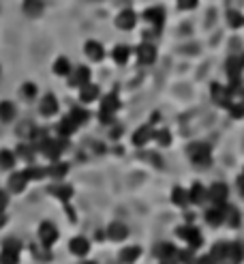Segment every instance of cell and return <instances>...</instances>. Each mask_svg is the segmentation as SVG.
Wrapping results in <instances>:
<instances>
[{
	"mask_svg": "<svg viewBox=\"0 0 244 264\" xmlns=\"http://www.w3.org/2000/svg\"><path fill=\"white\" fill-rule=\"evenodd\" d=\"M188 157L193 159L195 166H208L210 163V146L204 142H197L188 146Z\"/></svg>",
	"mask_w": 244,
	"mask_h": 264,
	"instance_id": "6da1fadb",
	"label": "cell"
},
{
	"mask_svg": "<svg viewBox=\"0 0 244 264\" xmlns=\"http://www.w3.org/2000/svg\"><path fill=\"white\" fill-rule=\"evenodd\" d=\"M65 148H67L65 140H45L39 150L45 155V157H50L52 161H58V157L62 155V150H65Z\"/></svg>",
	"mask_w": 244,
	"mask_h": 264,
	"instance_id": "7a4b0ae2",
	"label": "cell"
},
{
	"mask_svg": "<svg viewBox=\"0 0 244 264\" xmlns=\"http://www.w3.org/2000/svg\"><path fill=\"white\" fill-rule=\"evenodd\" d=\"M176 234L180 236V239L188 241V245H191V249H193V251L202 245V234H200V230H197V228L182 225V228H178V230H176Z\"/></svg>",
	"mask_w": 244,
	"mask_h": 264,
	"instance_id": "3957f363",
	"label": "cell"
},
{
	"mask_svg": "<svg viewBox=\"0 0 244 264\" xmlns=\"http://www.w3.org/2000/svg\"><path fill=\"white\" fill-rule=\"evenodd\" d=\"M120 107V101H118V95H107L103 99V105H101V121L103 123H112V114Z\"/></svg>",
	"mask_w": 244,
	"mask_h": 264,
	"instance_id": "277c9868",
	"label": "cell"
},
{
	"mask_svg": "<svg viewBox=\"0 0 244 264\" xmlns=\"http://www.w3.org/2000/svg\"><path fill=\"white\" fill-rule=\"evenodd\" d=\"M135 24H137V15L131 9H124V11L116 17V26H118L120 30H131L135 28Z\"/></svg>",
	"mask_w": 244,
	"mask_h": 264,
	"instance_id": "5b68a950",
	"label": "cell"
},
{
	"mask_svg": "<svg viewBox=\"0 0 244 264\" xmlns=\"http://www.w3.org/2000/svg\"><path fill=\"white\" fill-rule=\"evenodd\" d=\"M39 236H41V243L45 245V247H52V245L54 243H56V239H58V230H56V228H54L52 223H47V221H45V223H41V230H39Z\"/></svg>",
	"mask_w": 244,
	"mask_h": 264,
	"instance_id": "8992f818",
	"label": "cell"
},
{
	"mask_svg": "<svg viewBox=\"0 0 244 264\" xmlns=\"http://www.w3.org/2000/svg\"><path fill=\"white\" fill-rule=\"evenodd\" d=\"M227 194H229V191H227V185H225V183H214L210 189H208V198H210L214 204H219V206L225 204Z\"/></svg>",
	"mask_w": 244,
	"mask_h": 264,
	"instance_id": "52a82bcc",
	"label": "cell"
},
{
	"mask_svg": "<svg viewBox=\"0 0 244 264\" xmlns=\"http://www.w3.org/2000/svg\"><path fill=\"white\" fill-rule=\"evenodd\" d=\"M137 58L141 65H152V62L157 60V50L152 43H141L137 48Z\"/></svg>",
	"mask_w": 244,
	"mask_h": 264,
	"instance_id": "ba28073f",
	"label": "cell"
},
{
	"mask_svg": "<svg viewBox=\"0 0 244 264\" xmlns=\"http://www.w3.org/2000/svg\"><path fill=\"white\" fill-rule=\"evenodd\" d=\"M212 99L219 105H227L229 107V99H231V93H229V88H223L221 84H212Z\"/></svg>",
	"mask_w": 244,
	"mask_h": 264,
	"instance_id": "9c48e42d",
	"label": "cell"
},
{
	"mask_svg": "<svg viewBox=\"0 0 244 264\" xmlns=\"http://www.w3.org/2000/svg\"><path fill=\"white\" fill-rule=\"evenodd\" d=\"M155 256H159L161 260H176L180 253L176 251L174 245H169V243H161L155 247Z\"/></svg>",
	"mask_w": 244,
	"mask_h": 264,
	"instance_id": "30bf717a",
	"label": "cell"
},
{
	"mask_svg": "<svg viewBox=\"0 0 244 264\" xmlns=\"http://www.w3.org/2000/svg\"><path fill=\"white\" fill-rule=\"evenodd\" d=\"M39 110H41L43 116H54V114L58 112V99L54 97V95H45Z\"/></svg>",
	"mask_w": 244,
	"mask_h": 264,
	"instance_id": "8fae6325",
	"label": "cell"
},
{
	"mask_svg": "<svg viewBox=\"0 0 244 264\" xmlns=\"http://www.w3.org/2000/svg\"><path fill=\"white\" fill-rule=\"evenodd\" d=\"M225 69H227V73H229L231 82H240V73H242V69H244V65H242L240 58L231 56V58L227 60V65H225Z\"/></svg>",
	"mask_w": 244,
	"mask_h": 264,
	"instance_id": "7c38bea8",
	"label": "cell"
},
{
	"mask_svg": "<svg viewBox=\"0 0 244 264\" xmlns=\"http://www.w3.org/2000/svg\"><path fill=\"white\" fill-rule=\"evenodd\" d=\"M150 138H155V131H152V127L150 125H146V127H139L137 131H135V135H133V144L135 146H143Z\"/></svg>",
	"mask_w": 244,
	"mask_h": 264,
	"instance_id": "4fadbf2b",
	"label": "cell"
},
{
	"mask_svg": "<svg viewBox=\"0 0 244 264\" xmlns=\"http://www.w3.org/2000/svg\"><path fill=\"white\" fill-rule=\"evenodd\" d=\"M79 99L84 103H90V101H94V99H99V86L94 84H84V86H79Z\"/></svg>",
	"mask_w": 244,
	"mask_h": 264,
	"instance_id": "5bb4252c",
	"label": "cell"
},
{
	"mask_svg": "<svg viewBox=\"0 0 244 264\" xmlns=\"http://www.w3.org/2000/svg\"><path fill=\"white\" fill-rule=\"evenodd\" d=\"M206 221L210 223V225H221L225 221V213H223V204L219 206H212L210 211H206Z\"/></svg>",
	"mask_w": 244,
	"mask_h": 264,
	"instance_id": "9a60e30c",
	"label": "cell"
},
{
	"mask_svg": "<svg viewBox=\"0 0 244 264\" xmlns=\"http://www.w3.org/2000/svg\"><path fill=\"white\" fill-rule=\"evenodd\" d=\"M86 54H88V58L90 60H103L105 56V50H103V45L99 43V41H88L86 43Z\"/></svg>",
	"mask_w": 244,
	"mask_h": 264,
	"instance_id": "2e32d148",
	"label": "cell"
},
{
	"mask_svg": "<svg viewBox=\"0 0 244 264\" xmlns=\"http://www.w3.org/2000/svg\"><path fill=\"white\" fill-rule=\"evenodd\" d=\"M107 236H110L112 241H124L126 236H129V230H126V225L124 223H112L110 228H107Z\"/></svg>",
	"mask_w": 244,
	"mask_h": 264,
	"instance_id": "e0dca14e",
	"label": "cell"
},
{
	"mask_svg": "<svg viewBox=\"0 0 244 264\" xmlns=\"http://www.w3.org/2000/svg\"><path fill=\"white\" fill-rule=\"evenodd\" d=\"M88 80H90V69L88 67H77L73 78L69 80V84L71 86H84V84H88Z\"/></svg>",
	"mask_w": 244,
	"mask_h": 264,
	"instance_id": "ac0fdd59",
	"label": "cell"
},
{
	"mask_svg": "<svg viewBox=\"0 0 244 264\" xmlns=\"http://www.w3.org/2000/svg\"><path fill=\"white\" fill-rule=\"evenodd\" d=\"M26 183H28V178H26L24 172H15V174L9 178V187H11V191H15V194H22L26 189Z\"/></svg>",
	"mask_w": 244,
	"mask_h": 264,
	"instance_id": "d6986e66",
	"label": "cell"
},
{
	"mask_svg": "<svg viewBox=\"0 0 244 264\" xmlns=\"http://www.w3.org/2000/svg\"><path fill=\"white\" fill-rule=\"evenodd\" d=\"M69 247H71V251H73L75 256H86L88 249H90V245H88V241L84 239V236H75V239L69 243Z\"/></svg>",
	"mask_w": 244,
	"mask_h": 264,
	"instance_id": "ffe728a7",
	"label": "cell"
},
{
	"mask_svg": "<svg viewBox=\"0 0 244 264\" xmlns=\"http://www.w3.org/2000/svg\"><path fill=\"white\" fill-rule=\"evenodd\" d=\"M242 258H244V247H242L240 243L227 245V260H229L231 264H240Z\"/></svg>",
	"mask_w": 244,
	"mask_h": 264,
	"instance_id": "44dd1931",
	"label": "cell"
},
{
	"mask_svg": "<svg viewBox=\"0 0 244 264\" xmlns=\"http://www.w3.org/2000/svg\"><path fill=\"white\" fill-rule=\"evenodd\" d=\"M143 17L150 22V24H155L157 28H161V24H163V20H165V13H163V9L161 7H152V9H148L146 13H143Z\"/></svg>",
	"mask_w": 244,
	"mask_h": 264,
	"instance_id": "7402d4cb",
	"label": "cell"
},
{
	"mask_svg": "<svg viewBox=\"0 0 244 264\" xmlns=\"http://www.w3.org/2000/svg\"><path fill=\"white\" fill-rule=\"evenodd\" d=\"M24 13L30 17H37L43 13V3L41 0H24Z\"/></svg>",
	"mask_w": 244,
	"mask_h": 264,
	"instance_id": "603a6c76",
	"label": "cell"
},
{
	"mask_svg": "<svg viewBox=\"0 0 244 264\" xmlns=\"http://www.w3.org/2000/svg\"><path fill=\"white\" fill-rule=\"evenodd\" d=\"M188 198H191V202H195V204H204L208 200V191L197 183V185H193L191 191H188Z\"/></svg>",
	"mask_w": 244,
	"mask_h": 264,
	"instance_id": "cb8c5ba5",
	"label": "cell"
},
{
	"mask_svg": "<svg viewBox=\"0 0 244 264\" xmlns=\"http://www.w3.org/2000/svg\"><path fill=\"white\" fill-rule=\"evenodd\" d=\"M50 194L58 196L60 200H65V202H69L71 196H73V189H71L69 185H52V187H50Z\"/></svg>",
	"mask_w": 244,
	"mask_h": 264,
	"instance_id": "d4e9b609",
	"label": "cell"
},
{
	"mask_svg": "<svg viewBox=\"0 0 244 264\" xmlns=\"http://www.w3.org/2000/svg\"><path fill=\"white\" fill-rule=\"evenodd\" d=\"M13 118H15V105L9 103V101H3V103H0V121L11 123Z\"/></svg>",
	"mask_w": 244,
	"mask_h": 264,
	"instance_id": "484cf974",
	"label": "cell"
},
{
	"mask_svg": "<svg viewBox=\"0 0 244 264\" xmlns=\"http://www.w3.org/2000/svg\"><path fill=\"white\" fill-rule=\"evenodd\" d=\"M77 127H79V125L73 121V118H71V116H65V118L60 121V125H58V131H60V135H71V133L77 129Z\"/></svg>",
	"mask_w": 244,
	"mask_h": 264,
	"instance_id": "4316f807",
	"label": "cell"
},
{
	"mask_svg": "<svg viewBox=\"0 0 244 264\" xmlns=\"http://www.w3.org/2000/svg\"><path fill=\"white\" fill-rule=\"evenodd\" d=\"M139 253H141L139 247H126V249L120 251V260H122L124 264H131V262H135V260L139 258Z\"/></svg>",
	"mask_w": 244,
	"mask_h": 264,
	"instance_id": "83f0119b",
	"label": "cell"
},
{
	"mask_svg": "<svg viewBox=\"0 0 244 264\" xmlns=\"http://www.w3.org/2000/svg\"><path fill=\"white\" fill-rule=\"evenodd\" d=\"M171 200H174V204H178V206H186L188 202H191L188 194L184 189H180V187H176L174 191H171Z\"/></svg>",
	"mask_w": 244,
	"mask_h": 264,
	"instance_id": "f1b7e54d",
	"label": "cell"
},
{
	"mask_svg": "<svg viewBox=\"0 0 244 264\" xmlns=\"http://www.w3.org/2000/svg\"><path fill=\"white\" fill-rule=\"evenodd\" d=\"M210 258H212V262L227 260V245H225V243L214 245V247H212V251H210Z\"/></svg>",
	"mask_w": 244,
	"mask_h": 264,
	"instance_id": "f546056e",
	"label": "cell"
},
{
	"mask_svg": "<svg viewBox=\"0 0 244 264\" xmlns=\"http://www.w3.org/2000/svg\"><path fill=\"white\" fill-rule=\"evenodd\" d=\"M223 213H225V221H227L229 225H238L240 223V213L233 206H223Z\"/></svg>",
	"mask_w": 244,
	"mask_h": 264,
	"instance_id": "4dcf8cb0",
	"label": "cell"
},
{
	"mask_svg": "<svg viewBox=\"0 0 244 264\" xmlns=\"http://www.w3.org/2000/svg\"><path fill=\"white\" fill-rule=\"evenodd\" d=\"M24 174H26V178H28V180H39L43 176H47V170H45V168H37V166H30L28 170H24Z\"/></svg>",
	"mask_w": 244,
	"mask_h": 264,
	"instance_id": "1f68e13d",
	"label": "cell"
},
{
	"mask_svg": "<svg viewBox=\"0 0 244 264\" xmlns=\"http://www.w3.org/2000/svg\"><path fill=\"white\" fill-rule=\"evenodd\" d=\"M15 166V157L11 150H0V168L3 170H9Z\"/></svg>",
	"mask_w": 244,
	"mask_h": 264,
	"instance_id": "d6a6232c",
	"label": "cell"
},
{
	"mask_svg": "<svg viewBox=\"0 0 244 264\" xmlns=\"http://www.w3.org/2000/svg\"><path fill=\"white\" fill-rule=\"evenodd\" d=\"M69 71H71V65L67 58H58L54 62V73L56 76H69Z\"/></svg>",
	"mask_w": 244,
	"mask_h": 264,
	"instance_id": "836d02e7",
	"label": "cell"
},
{
	"mask_svg": "<svg viewBox=\"0 0 244 264\" xmlns=\"http://www.w3.org/2000/svg\"><path fill=\"white\" fill-rule=\"evenodd\" d=\"M129 48L126 45H118V48H114V60L118 62V65H124L126 58H129Z\"/></svg>",
	"mask_w": 244,
	"mask_h": 264,
	"instance_id": "e575fe53",
	"label": "cell"
},
{
	"mask_svg": "<svg viewBox=\"0 0 244 264\" xmlns=\"http://www.w3.org/2000/svg\"><path fill=\"white\" fill-rule=\"evenodd\" d=\"M17 262H20V253L3 249V253H0V264H17Z\"/></svg>",
	"mask_w": 244,
	"mask_h": 264,
	"instance_id": "d590c367",
	"label": "cell"
},
{
	"mask_svg": "<svg viewBox=\"0 0 244 264\" xmlns=\"http://www.w3.org/2000/svg\"><path fill=\"white\" fill-rule=\"evenodd\" d=\"M67 163H56V166H52V168H47V174L50 176H54V178H60V176H65L67 174Z\"/></svg>",
	"mask_w": 244,
	"mask_h": 264,
	"instance_id": "8d00e7d4",
	"label": "cell"
},
{
	"mask_svg": "<svg viewBox=\"0 0 244 264\" xmlns=\"http://www.w3.org/2000/svg\"><path fill=\"white\" fill-rule=\"evenodd\" d=\"M69 116L73 118V121H75L77 125H81V123H86V121H88V112H86V110H79V107H73Z\"/></svg>",
	"mask_w": 244,
	"mask_h": 264,
	"instance_id": "74e56055",
	"label": "cell"
},
{
	"mask_svg": "<svg viewBox=\"0 0 244 264\" xmlns=\"http://www.w3.org/2000/svg\"><path fill=\"white\" fill-rule=\"evenodd\" d=\"M227 22H229V26H233V28H240V26L244 24V17L236 11H227Z\"/></svg>",
	"mask_w": 244,
	"mask_h": 264,
	"instance_id": "f35d334b",
	"label": "cell"
},
{
	"mask_svg": "<svg viewBox=\"0 0 244 264\" xmlns=\"http://www.w3.org/2000/svg\"><path fill=\"white\" fill-rule=\"evenodd\" d=\"M155 138L159 140L161 146H169V144H171V135H169V131H167V129H161V131H157V133H155Z\"/></svg>",
	"mask_w": 244,
	"mask_h": 264,
	"instance_id": "ab89813d",
	"label": "cell"
},
{
	"mask_svg": "<svg viewBox=\"0 0 244 264\" xmlns=\"http://www.w3.org/2000/svg\"><path fill=\"white\" fill-rule=\"evenodd\" d=\"M22 95H24V99H34L37 97V86L34 84H24L22 86Z\"/></svg>",
	"mask_w": 244,
	"mask_h": 264,
	"instance_id": "60d3db41",
	"label": "cell"
},
{
	"mask_svg": "<svg viewBox=\"0 0 244 264\" xmlns=\"http://www.w3.org/2000/svg\"><path fill=\"white\" fill-rule=\"evenodd\" d=\"M17 133L22 135V138H32V133H34V125H30V123H24L20 129H17Z\"/></svg>",
	"mask_w": 244,
	"mask_h": 264,
	"instance_id": "b9f144b4",
	"label": "cell"
},
{
	"mask_svg": "<svg viewBox=\"0 0 244 264\" xmlns=\"http://www.w3.org/2000/svg\"><path fill=\"white\" fill-rule=\"evenodd\" d=\"M17 155H22V157H26L28 161H32V157H34V146L30 144V146H20L17 148Z\"/></svg>",
	"mask_w": 244,
	"mask_h": 264,
	"instance_id": "7bdbcfd3",
	"label": "cell"
},
{
	"mask_svg": "<svg viewBox=\"0 0 244 264\" xmlns=\"http://www.w3.org/2000/svg\"><path fill=\"white\" fill-rule=\"evenodd\" d=\"M3 249H7V251H15V253H20V243H17L15 239H7V241L3 243Z\"/></svg>",
	"mask_w": 244,
	"mask_h": 264,
	"instance_id": "ee69618b",
	"label": "cell"
},
{
	"mask_svg": "<svg viewBox=\"0 0 244 264\" xmlns=\"http://www.w3.org/2000/svg\"><path fill=\"white\" fill-rule=\"evenodd\" d=\"M229 114H231L233 118H242V116H244V105H242V103L229 105Z\"/></svg>",
	"mask_w": 244,
	"mask_h": 264,
	"instance_id": "f6af8a7d",
	"label": "cell"
},
{
	"mask_svg": "<svg viewBox=\"0 0 244 264\" xmlns=\"http://www.w3.org/2000/svg\"><path fill=\"white\" fill-rule=\"evenodd\" d=\"M180 3V9H193L197 5V0H178Z\"/></svg>",
	"mask_w": 244,
	"mask_h": 264,
	"instance_id": "bcb514c9",
	"label": "cell"
},
{
	"mask_svg": "<svg viewBox=\"0 0 244 264\" xmlns=\"http://www.w3.org/2000/svg\"><path fill=\"white\" fill-rule=\"evenodd\" d=\"M7 204H9V198H7L5 191H0V213H3L5 208H7Z\"/></svg>",
	"mask_w": 244,
	"mask_h": 264,
	"instance_id": "7dc6e473",
	"label": "cell"
},
{
	"mask_svg": "<svg viewBox=\"0 0 244 264\" xmlns=\"http://www.w3.org/2000/svg\"><path fill=\"white\" fill-rule=\"evenodd\" d=\"M5 221H7V219H5V215H3V213H0V228H3V225H5Z\"/></svg>",
	"mask_w": 244,
	"mask_h": 264,
	"instance_id": "c3c4849f",
	"label": "cell"
},
{
	"mask_svg": "<svg viewBox=\"0 0 244 264\" xmlns=\"http://www.w3.org/2000/svg\"><path fill=\"white\" fill-rule=\"evenodd\" d=\"M240 191H242V194H244V176L240 178Z\"/></svg>",
	"mask_w": 244,
	"mask_h": 264,
	"instance_id": "681fc988",
	"label": "cell"
},
{
	"mask_svg": "<svg viewBox=\"0 0 244 264\" xmlns=\"http://www.w3.org/2000/svg\"><path fill=\"white\" fill-rule=\"evenodd\" d=\"M163 264H174V260H163Z\"/></svg>",
	"mask_w": 244,
	"mask_h": 264,
	"instance_id": "f907efd6",
	"label": "cell"
},
{
	"mask_svg": "<svg viewBox=\"0 0 244 264\" xmlns=\"http://www.w3.org/2000/svg\"><path fill=\"white\" fill-rule=\"evenodd\" d=\"M86 264H94V262H86Z\"/></svg>",
	"mask_w": 244,
	"mask_h": 264,
	"instance_id": "816d5d0a",
	"label": "cell"
},
{
	"mask_svg": "<svg viewBox=\"0 0 244 264\" xmlns=\"http://www.w3.org/2000/svg\"><path fill=\"white\" fill-rule=\"evenodd\" d=\"M242 95H244V90H242Z\"/></svg>",
	"mask_w": 244,
	"mask_h": 264,
	"instance_id": "f5cc1de1",
	"label": "cell"
}]
</instances>
